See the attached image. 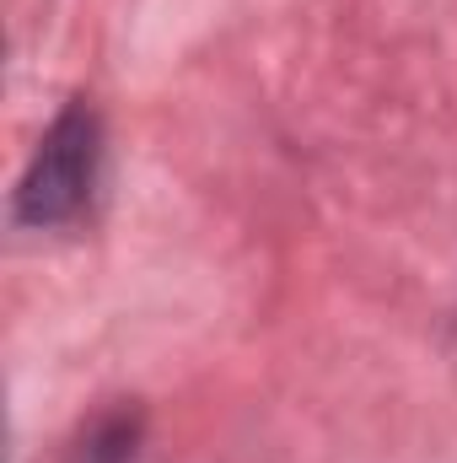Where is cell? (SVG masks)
Listing matches in <instances>:
<instances>
[{
    "label": "cell",
    "mask_w": 457,
    "mask_h": 463,
    "mask_svg": "<svg viewBox=\"0 0 457 463\" xmlns=\"http://www.w3.org/2000/svg\"><path fill=\"white\" fill-rule=\"evenodd\" d=\"M103 167V118L87 98L65 103L43 129L22 184H16V222L22 227H65L87 211L92 184Z\"/></svg>",
    "instance_id": "cell-1"
},
{
    "label": "cell",
    "mask_w": 457,
    "mask_h": 463,
    "mask_svg": "<svg viewBox=\"0 0 457 463\" xmlns=\"http://www.w3.org/2000/svg\"><path fill=\"white\" fill-rule=\"evenodd\" d=\"M140 437H145L140 410H135V404H114V410L92 415V420L76 431V442L65 448L60 463H135Z\"/></svg>",
    "instance_id": "cell-2"
}]
</instances>
